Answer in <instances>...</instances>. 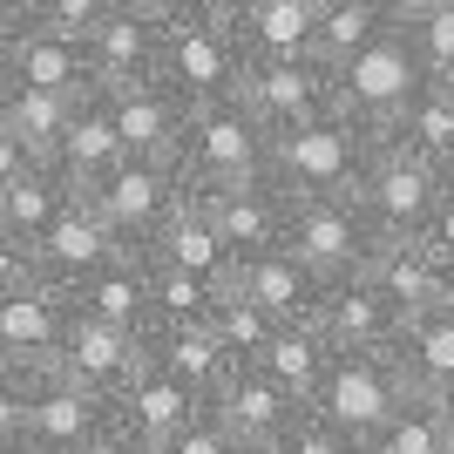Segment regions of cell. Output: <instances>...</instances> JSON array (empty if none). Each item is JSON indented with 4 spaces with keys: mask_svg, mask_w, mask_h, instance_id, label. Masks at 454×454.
<instances>
[{
    "mask_svg": "<svg viewBox=\"0 0 454 454\" xmlns=\"http://www.w3.org/2000/svg\"><path fill=\"white\" fill-rule=\"evenodd\" d=\"M156 82L190 109L224 102L245 82V48L231 35V0H170V27H163V61Z\"/></svg>",
    "mask_w": 454,
    "mask_h": 454,
    "instance_id": "cell-1",
    "label": "cell"
},
{
    "mask_svg": "<svg viewBox=\"0 0 454 454\" xmlns=\"http://www.w3.org/2000/svg\"><path fill=\"white\" fill-rule=\"evenodd\" d=\"M176 170H184L190 197H204V190H231V184H258V176H271V136H265V122H258L238 95L204 102V109L184 115Z\"/></svg>",
    "mask_w": 454,
    "mask_h": 454,
    "instance_id": "cell-2",
    "label": "cell"
},
{
    "mask_svg": "<svg viewBox=\"0 0 454 454\" xmlns=\"http://www.w3.org/2000/svg\"><path fill=\"white\" fill-rule=\"evenodd\" d=\"M366 163H373V136L360 122H346L340 109L292 136H271V184L292 204H305V197H353Z\"/></svg>",
    "mask_w": 454,
    "mask_h": 454,
    "instance_id": "cell-3",
    "label": "cell"
},
{
    "mask_svg": "<svg viewBox=\"0 0 454 454\" xmlns=\"http://www.w3.org/2000/svg\"><path fill=\"white\" fill-rule=\"evenodd\" d=\"M333 89H340V115H346V122H360L373 143L407 115V102L427 89V68H420L414 41H407V27H400V7H394V27H387L366 55H353L340 75H333Z\"/></svg>",
    "mask_w": 454,
    "mask_h": 454,
    "instance_id": "cell-4",
    "label": "cell"
},
{
    "mask_svg": "<svg viewBox=\"0 0 454 454\" xmlns=\"http://www.w3.org/2000/svg\"><path fill=\"white\" fill-rule=\"evenodd\" d=\"M407 400H414V387H407V373H400L394 353H333V373H325L312 414L366 448Z\"/></svg>",
    "mask_w": 454,
    "mask_h": 454,
    "instance_id": "cell-5",
    "label": "cell"
},
{
    "mask_svg": "<svg viewBox=\"0 0 454 454\" xmlns=\"http://www.w3.org/2000/svg\"><path fill=\"white\" fill-rule=\"evenodd\" d=\"M285 251L319 285H346V278H366V265L380 251V231L366 224L360 197H305V204H292Z\"/></svg>",
    "mask_w": 454,
    "mask_h": 454,
    "instance_id": "cell-6",
    "label": "cell"
},
{
    "mask_svg": "<svg viewBox=\"0 0 454 454\" xmlns=\"http://www.w3.org/2000/svg\"><path fill=\"white\" fill-rule=\"evenodd\" d=\"M441 190H448V170L420 163V156L400 150V143H373V163H366L353 197H360L366 224L380 231V245H394V238H420V231H427Z\"/></svg>",
    "mask_w": 454,
    "mask_h": 454,
    "instance_id": "cell-7",
    "label": "cell"
},
{
    "mask_svg": "<svg viewBox=\"0 0 454 454\" xmlns=\"http://www.w3.org/2000/svg\"><path fill=\"white\" fill-rule=\"evenodd\" d=\"M184 197H190L184 170H176V163H143V156H122V163L89 190V204L102 210V224L129 251H150L156 238H163V224L184 210Z\"/></svg>",
    "mask_w": 454,
    "mask_h": 454,
    "instance_id": "cell-8",
    "label": "cell"
},
{
    "mask_svg": "<svg viewBox=\"0 0 454 454\" xmlns=\"http://www.w3.org/2000/svg\"><path fill=\"white\" fill-rule=\"evenodd\" d=\"M238 102H245L265 136H292L305 122L340 109V89H333V68L312 55L299 61H245V82H238Z\"/></svg>",
    "mask_w": 454,
    "mask_h": 454,
    "instance_id": "cell-9",
    "label": "cell"
},
{
    "mask_svg": "<svg viewBox=\"0 0 454 454\" xmlns=\"http://www.w3.org/2000/svg\"><path fill=\"white\" fill-rule=\"evenodd\" d=\"M163 27H170V0H109V14H102V27L89 41L95 95L129 89V82H156Z\"/></svg>",
    "mask_w": 454,
    "mask_h": 454,
    "instance_id": "cell-10",
    "label": "cell"
},
{
    "mask_svg": "<svg viewBox=\"0 0 454 454\" xmlns=\"http://www.w3.org/2000/svg\"><path fill=\"white\" fill-rule=\"evenodd\" d=\"M150 366V340H136V333H115V325H95V319H68V340H61L55 353V373L68 380V387H82V394L95 400H122V387H129L136 373Z\"/></svg>",
    "mask_w": 454,
    "mask_h": 454,
    "instance_id": "cell-11",
    "label": "cell"
},
{
    "mask_svg": "<svg viewBox=\"0 0 454 454\" xmlns=\"http://www.w3.org/2000/svg\"><path fill=\"white\" fill-rule=\"evenodd\" d=\"M122 251H129V245L102 224V210H95L89 197H75V204L61 210V224L35 245V271H41V285H48V292H61V299H68V292H82L95 271H109Z\"/></svg>",
    "mask_w": 454,
    "mask_h": 454,
    "instance_id": "cell-12",
    "label": "cell"
},
{
    "mask_svg": "<svg viewBox=\"0 0 454 454\" xmlns=\"http://www.w3.org/2000/svg\"><path fill=\"white\" fill-rule=\"evenodd\" d=\"M68 319H75V305L48 292V285H27L14 299H0V366L20 380H41L55 373V353L68 340Z\"/></svg>",
    "mask_w": 454,
    "mask_h": 454,
    "instance_id": "cell-13",
    "label": "cell"
},
{
    "mask_svg": "<svg viewBox=\"0 0 454 454\" xmlns=\"http://www.w3.org/2000/svg\"><path fill=\"white\" fill-rule=\"evenodd\" d=\"M197 204L210 210L217 238L231 245V258H265V251H285V231H292V197H285L271 176L258 184H231V190H204Z\"/></svg>",
    "mask_w": 454,
    "mask_h": 454,
    "instance_id": "cell-14",
    "label": "cell"
},
{
    "mask_svg": "<svg viewBox=\"0 0 454 454\" xmlns=\"http://www.w3.org/2000/svg\"><path fill=\"white\" fill-rule=\"evenodd\" d=\"M210 414L231 427V441H238L245 454H278L285 441H292V427L305 420V407H299L292 394H278L258 366H238V373L217 387Z\"/></svg>",
    "mask_w": 454,
    "mask_h": 454,
    "instance_id": "cell-15",
    "label": "cell"
},
{
    "mask_svg": "<svg viewBox=\"0 0 454 454\" xmlns=\"http://www.w3.org/2000/svg\"><path fill=\"white\" fill-rule=\"evenodd\" d=\"M109 434H115V407H109V400L68 387L61 373L35 380V394H27V454L89 448V441H109Z\"/></svg>",
    "mask_w": 454,
    "mask_h": 454,
    "instance_id": "cell-16",
    "label": "cell"
},
{
    "mask_svg": "<svg viewBox=\"0 0 454 454\" xmlns=\"http://www.w3.org/2000/svg\"><path fill=\"white\" fill-rule=\"evenodd\" d=\"M20 7V0H14ZM0 82L7 89H41V95H68V102H89L95 95V75H89V48H68V41L41 35L20 20L7 48H0Z\"/></svg>",
    "mask_w": 454,
    "mask_h": 454,
    "instance_id": "cell-17",
    "label": "cell"
},
{
    "mask_svg": "<svg viewBox=\"0 0 454 454\" xmlns=\"http://www.w3.org/2000/svg\"><path fill=\"white\" fill-rule=\"evenodd\" d=\"M109 122L122 136V156H143V163H176V143H184V102H176L163 82H129V89H109Z\"/></svg>",
    "mask_w": 454,
    "mask_h": 454,
    "instance_id": "cell-18",
    "label": "cell"
},
{
    "mask_svg": "<svg viewBox=\"0 0 454 454\" xmlns=\"http://www.w3.org/2000/svg\"><path fill=\"white\" fill-rule=\"evenodd\" d=\"M312 325L325 333L333 353H394L400 333H407V319H400L366 278L325 285V305H319V319H312Z\"/></svg>",
    "mask_w": 454,
    "mask_h": 454,
    "instance_id": "cell-19",
    "label": "cell"
},
{
    "mask_svg": "<svg viewBox=\"0 0 454 454\" xmlns=\"http://www.w3.org/2000/svg\"><path fill=\"white\" fill-rule=\"evenodd\" d=\"M366 285H373L380 299L394 305L400 319H427V312L448 299L454 265H441V258L420 245V238H394V245H380V251H373V265H366Z\"/></svg>",
    "mask_w": 454,
    "mask_h": 454,
    "instance_id": "cell-20",
    "label": "cell"
},
{
    "mask_svg": "<svg viewBox=\"0 0 454 454\" xmlns=\"http://www.w3.org/2000/svg\"><path fill=\"white\" fill-rule=\"evenodd\" d=\"M231 35L245 61H299L319 35V0H231Z\"/></svg>",
    "mask_w": 454,
    "mask_h": 454,
    "instance_id": "cell-21",
    "label": "cell"
},
{
    "mask_svg": "<svg viewBox=\"0 0 454 454\" xmlns=\"http://www.w3.org/2000/svg\"><path fill=\"white\" fill-rule=\"evenodd\" d=\"M197 414H204V400L184 394L170 373L143 366V373L122 387V400H115V434H129V441H143V448L163 454V448H170V441L184 434Z\"/></svg>",
    "mask_w": 454,
    "mask_h": 454,
    "instance_id": "cell-22",
    "label": "cell"
},
{
    "mask_svg": "<svg viewBox=\"0 0 454 454\" xmlns=\"http://www.w3.org/2000/svg\"><path fill=\"white\" fill-rule=\"evenodd\" d=\"M238 299H251L258 312H271L278 325H312L325 305V285L292 258V251H265V258H245L238 278H231Z\"/></svg>",
    "mask_w": 454,
    "mask_h": 454,
    "instance_id": "cell-23",
    "label": "cell"
},
{
    "mask_svg": "<svg viewBox=\"0 0 454 454\" xmlns=\"http://www.w3.org/2000/svg\"><path fill=\"white\" fill-rule=\"evenodd\" d=\"M150 258L184 271V278H197V285H210V292H231V278H238V258H231V245L217 238V224H210V210L197 204V197H184V210L163 224Z\"/></svg>",
    "mask_w": 454,
    "mask_h": 454,
    "instance_id": "cell-24",
    "label": "cell"
},
{
    "mask_svg": "<svg viewBox=\"0 0 454 454\" xmlns=\"http://www.w3.org/2000/svg\"><path fill=\"white\" fill-rule=\"evenodd\" d=\"M68 305L95 325L150 340V251H122L109 271H95L82 292H68Z\"/></svg>",
    "mask_w": 454,
    "mask_h": 454,
    "instance_id": "cell-25",
    "label": "cell"
},
{
    "mask_svg": "<svg viewBox=\"0 0 454 454\" xmlns=\"http://www.w3.org/2000/svg\"><path fill=\"white\" fill-rule=\"evenodd\" d=\"M115 163H122V136H115V122H109V102L89 95V102L75 109V122H68V136H61V150H55L48 170L75 190V197H89Z\"/></svg>",
    "mask_w": 454,
    "mask_h": 454,
    "instance_id": "cell-26",
    "label": "cell"
},
{
    "mask_svg": "<svg viewBox=\"0 0 454 454\" xmlns=\"http://www.w3.org/2000/svg\"><path fill=\"white\" fill-rule=\"evenodd\" d=\"M150 366H156V373H170L176 387L197 394L204 407L217 400V387L238 373L231 353L217 346V333H210V319L204 325H176V333H150Z\"/></svg>",
    "mask_w": 454,
    "mask_h": 454,
    "instance_id": "cell-27",
    "label": "cell"
},
{
    "mask_svg": "<svg viewBox=\"0 0 454 454\" xmlns=\"http://www.w3.org/2000/svg\"><path fill=\"white\" fill-rule=\"evenodd\" d=\"M68 204H75V190L61 184L48 163H35L20 184L0 190V238H14L20 251H35L41 238L61 224V210H68Z\"/></svg>",
    "mask_w": 454,
    "mask_h": 454,
    "instance_id": "cell-28",
    "label": "cell"
},
{
    "mask_svg": "<svg viewBox=\"0 0 454 454\" xmlns=\"http://www.w3.org/2000/svg\"><path fill=\"white\" fill-rule=\"evenodd\" d=\"M258 373L312 414V400H319L325 373H333V346H325L319 325H278V340H271V353L258 360Z\"/></svg>",
    "mask_w": 454,
    "mask_h": 454,
    "instance_id": "cell-29",
    "label": "cell"
},
{
    "mask_svg": "<svg viewBox=\"0 0 454 454\" xmlns=\"http://www.w3.org/2000/svg\"><path fill=\"white\" fill-rule=\"evenodd\" d=\"M394 27V0H319V35H312V61H325L340 75L353 55H366L380 35Z\"/></svg>",
    "mask_w": 454,
    "mask_h": 454,
    "instance_id": "cell-30",
    "label": "cell"
},
{
    "mask_svg": "<svg viewBox=\"0 0 454 454\" xmlns=\"http://www.w3.org/2000/svg\"><path fill=\"white\" fill-rule=\"evenodd\" d=\"M400 373H407V387L427 400H441L454 387V312H427V319H407V333H400L394 346Z\"/></svg>",
    "mask_w": 454,
    "mask_h": 454,
    "instance_id": "cell-31",
    "label": "cell"
},
{
    "mask_svg": "<svg viewBox=\"0 0 454 454\" xmlns=\"http://www.w3.org/2000/svg\"><path fill=\"white\" fill-rule=\"evenodd\" d=\"M75 109H82V102H68V95L7 89V102H0V129L14 136L35 163H55V150H61V136H68V122H75Z\"/></svg>",
    "mask_w": 454,
    "mask_h": 454,
    "instance_id": "cell-32",
    "label": "cell"
},
{
    "mask_svg": "<svg viewBox=\"0 0 454 454\" xmlns=\"http://www.w3.org/2000/svg\"><path fill=\"white\" fill-rule=\"evenodd\" d=\"M380 143H400V150H414L420 163H434V170L454 176V102H448V89L427 82V89L407 102V115H400Z\"/></svg>",
    "mask_w": 454,
    "mask_h": 454,
    "instance_id": "cell-33",
    "label": "cell"
},
{
    "mask_svg": "<svg viewBox=\"0 0 454 454\" xmlns=\"http://www.w3.org/2000/svg\"><path fill=\"white\" fill-rule=\"evenodd\" d=\"M360 454H454V427H448V414H441V400L414 394Z\"/></svg>",
    "mask_w": 454,
    "mask_h": 454,
    "instance_id": "cell-34",
    "label": "cell"
},
{
    "mask_svg": "<svg viewBox=\"0 0 454 454\" xmlns=\"http://www.w3.org/2000/svg\"><path fill=\"white\" fill-rule=\"evenodd\" d=\"M427 82H454V0H394Z\"/></svg>",
    "mask_w": 454,
    "mask_h": 454,
    "instance_id": "cell-35",
    "label": "cell"
},
{
    "mask_svg": "<svg viewBox=\"0 0 454 454\" xmlns=\"http://www.w3.org/2000/svg\"><path fill=\"white\" fill-rule=\"evenodd\" d=\"M210 333H217V346L231 353V366H258L271 353V340H278V319L258 312L251 299H238V292H224V299L210 305Z\"/></svg>",
    "mask_w": 454,
    "mask_h": 454,
    "instance_id": "cell-36",
    "label": "cell"
},
{
    "mask_svg": "<svg viewBox=\"0 0 454 454\" xmlns=\"http://www.w3.org/2000/svg\"><path fill=\"white\" fill-rule=\"evenodd\" d=\"M217 299H224V292H210V285H197V278H184V271H170V265H156V258H150V333L204 325Z\"/></svg>",
    "mask_w": 454,
    "mask_h": 454,
    "instance_id": "cell-37",
    "label": "cell"
},
{
    "mask_svg": "<svg viewBox=\"0 0 454 454\" xmlns=\"http://www.w3.org/2000/svg\"><path fill=\"white\" fill-rule=\"evenodd\" d=\"M102 14H109V0H20V20L41 27V35H55V41H68V48H89Z\"/></svg>",
    "mask_w": 454,
    "mask_h": 454,
    "instance_id": "cell-38",
    "label": "cell"
},
{
    "mask_svg": "<svg viewBox=\"0 0 454 454\" xmlns=\"http://www.w3.org/2000/svg\"><path fill=\"white\" fill-rule=\"evenodd\" d=\"M27 394H35V380L0 366V454H27Z\"/></svg>",
    "mask_w": 454,
    "mask_h": 454,
    "instance_id": "cell-39",
    "label": "cell"
},
{
    "mask_svg": "<svg viewBox=\"0 0 454 454\" xmlns=\"http://www.w3.org/2000/svg\"><path fill=\"white\" fill-rule=\"evenodd\" d=\"M163 454H245V448H238V441H231V427L204 407V414L190 420V427H184V434H176Z\"/></svg>",
    "mask_w": 454,
    "mask_h": 454,
    "instance_id": "cell-40",
    "label": "cell"
},
{
    "mask_svg": "<svg viewBox=\"0 0 454 454\" xmlns=\"http://www.w3.org/2000/svg\"><path fill=\"white\" fill-rule=\"evenodd\" d=\"M278 454H360V441H346L340 427H325L319 414H305L299 427H292V441H285Z\"/></svg>",
    "mask_w": 454,
    "mask_h": 454,
    "instance_id": "cell-41",
    "label": "cell"
},
{
    "mask_svg": "<svg viewBox=\"0 0 454 454\" xmlns=\"http://www.w3.org/2000/svg\"><path fill=\"white\" fill-rule=\"evenodd\" d=\"M27 285H41L35 251H20L14 238H0V299H14V292H27Z\"/></svg>",
    "mask_w": 454,
    "mask_h": 454,
    "instance_id": "cell-42",
    "label": "cell"
},
{
    "mask_svg": "<svg viewBox=\"0 0 454 454\" xmlns=\"http://www.w3.org/2000/svg\"><path fill=\"white\" fill-rule=\"evenodd\" d=\"M420 245L434 251L441 265H454V176H448V190H441V204H434V217H427V231H420Z\"/></svg>",
    "mask_w": 454,
    "mask_h": 454,
    "instance_id": "cell-43",
    "label": "cell"
},
{
    "mask_svg": "<svg viewBox=\"0 0 454 454\" xmlns=\"http://www.w3.org/2000/svg\"><path fill=\"white\" fill-rule=\"evenodd\" d=\"M27 170H35V156H27V150L14 143V136L0 129V190H7V184H20Z\"/></svg>",
    "mask_w": 454,
    "mask_h": 454,
    "instance_id": "cell-44",
    "label": "cell"
},
{
    "mask_svg": "<svg viewBox=\"0 0 454 454\" xmlns=\"http://www.w3.org/2000/svg\"><path fill=\"white\" fill-rule=\"evenodd\" d=\"M14 27H20V7H14V0H0V48H7V35H14Z\"/></svg>",
    "mask_w": 454,
    "mask_h": 454,
    "instance_id": "cell-45",
    "label": "cell"
},
{
    "mask_svg": "<svg viewBox=\"0 0 454 454\" xmlns=\"http://www.w3.org/2000/svg\"><path fill=\"white\" fill-rule=\"evenodd\" d=\"M109 454H156V448H143V441H129V434H115V441H109Z\"/></svg>",
    "mask_w": 454,
    "mask_h": 454,
    "instance_id": "cell-46",
    "label": "cell"
},
{
    "mask_svg": "<svg viewBox=\"0 0 454 454\" xmlns=\"http://www.w3.org/2000/svg\"><path fill=\"white\" fill-rule=\"evenodd\" d=\"M115 441V434H109ZM109 441H89V448H48V454H109Z\"/></svg>",
    "mask_w": 454,
    "mask_h": 454,
    "instance_id": "cell-47",
    "label": "cell"
},
{
    "mask_svg": "<svg viewBox=\"0 0 454 454\" xmlns=\"http://www.w3.org/2000/svg\"><path fill=\"white\" fill-rule=\"evenodd\" d=\"M441 414H448V427H454V387H448V394H441Z\"/></svg>",
    "mask_w": 454,
    "mask_h": 454,
    "instance_id": "cell-48",
    "label": "cell"
},
{
    "mask_svg": "<svg viewBox=\"0 0 454 454\" xmlns=\"http://www.w3.org/2000/svg\"><path fill=\"white\" fill-rule=\"evenodd\" d=\"M441 89H448V102H454V82H441Z\"/></svg>",
    "mask_w": 454,
    "mask_h": 454,
    "instance_id": "cell-49",
    "label": "cell"
},
{
    "mask_svg": "<svg viewBox=\"0 0 454 454\" xmlns=\"http://www.w3.org/2000/svg\"><path fill=\"white\" fill-rule=\"evenodd\" d=\"M0 102H7V82H0Z\"/></svg>",
    "mask_w": 454,
    "mask_h": 454,
    "instance_id": "cell-50",
    "label": "cell"
}]
</instances>
